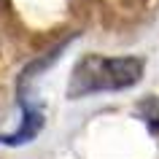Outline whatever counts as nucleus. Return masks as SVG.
<instances>
[{
  "label": "nucleus",
  "mask_w": 159,
  "mask_h": 159,
  "mask_svg": "<svg viewBox=\"0 0 159 159\" xmlns=\"http://www.w3.org/2000/svg\"><path fill=\"white\" fill-rule=\"evenodd\" d=\"M143 75V59L140 57H100L89 54L75 65L70 84H67V97L81 100L94 92H121L140 81Z\"/></svg>",
  "instance_id": "nucleus-1"
},
{
  "label": "nucleus",
  "mask_w": 159,
  "mask_h": 159,
  "mask_svg": "<svg viewBox=\"0 0 159 159\" xmlns=\"http://www.w3.org/2000/svg\"><path fill=\"white\" fill-rule=\"evenodd\" d=\"M41 129H43V113L38 108L25 105V116H22L19 129L11 132V135H0V143H6V146H22V143L35 140V135L41 132Z\"/></svg>",
  "instance_id": "nucleus-2"
},
{
  "label": "nucleus",
  "mask_w": 159,
  "mask_h": 159,
  "mask_svg": "<svg viewBox=\"0 0 159 159\" xmlns=\"http://www.w3.org/2000/svg\"><path fill=\"white\" fill-rule=\"evenodd\" d=\"M138 113H140V119L151 127V129H159V97H154V94L143 97V100L138 102Z\"/></svg>",
  "instance_id": "nucleus-3"
}]
</instances>
